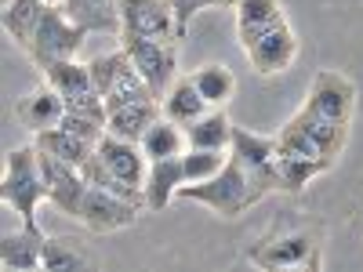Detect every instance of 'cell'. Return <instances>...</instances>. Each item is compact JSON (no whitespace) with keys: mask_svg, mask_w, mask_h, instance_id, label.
<instances>
[{"mask_svg":"<svg viewBox=\"0 0 363 272\" xmlns=\"http://www.w3.org/2000/svg\"><path fill=\"white\" fill-rule=\"evenodd\" d=\"M178 196L182 200H193V203H203L207 210H215L218 218H229V222L265 200V193L255 186V178L244 171V164H240L233 153H229V164L215 178H207V181H186Z\"/></svg>","mask_w":363,"mask_h":272,"instance_id":"6da1fadb","label":"cell"},{"mask_svg":"<svg viewBox=\"0 0 363 272\" xmlns=\"http://www.w3.org/2000/svg\"><path fill=\"white\" fill-rule=\"evenodd\" d=\"M0 196L4 203L22 218L26 229H40L37 210L48 200V186H44V171H40V153L37 145H15L4 157V178H0Z\"/></svg>","mask_w":363,"mask_h":272,"instance_id":"7a4b0ae2","label":"cell"},{"mask_svg":"<svg viewBox=\"0 0 363 272\" xmlns=\"http://www.w3.org/2000/svg\"><path fill=\"white\" fill-rule=\"evenodd\" d=\"M91 69V80H95V87L102 91V98H106V109H120V106H135V102H153V87H149L142 80V73L135 69L131 62V55L124 47H116V51H106V55H95L87 62ZM160 102V98H157Z\"/></svg>","mask_w":363,"mask_h":272,"instance_id":"3957f363","label":"cell"},{"mask_svg":"<svg viewBox=\"0 0 363 272\" xmlns=\"http://www.w3.org/2000/svg\"><path fill=\"white\" fill-rule=\"evenodd\" d=\"M87 40V29L62 8V4H48L44 8V18L33 33V44L26 47L29 62H33L40 73L51 66V62H62V58H77L80 47Z\"/></svg>","mask_w":363,"mask_h":272,"instance_id":"277c9868","label":"cell"},{"mask_svg":"<svg viewBox=\"0 0 363 272\" xmlns=\"http://www.w3.org/2000/svg\"><path fill=\"white\" fill-rule=\"evenodd\" d=\"M320 239L309 229H291L284 236L262 239V244L247 254L251 265L258 268H323V254H320Z\"/></svg>","mask_w":363,"mask_h":272,"instance_id":"5b68a950","label":"cell"},{"mask_svg":"<svg viewBox=\"0 0 363 272\" xmlns=\"http://www.w3.org/2000/svg\"><path fill=\"white\" fill-rule=\"evenodd\" d=\"M44 80L66 98V109L87 113V116H99V120H109L106 98H102V91L95 87V80H91L87 62H77V58L51 62V66L44 69Z\"/></svg>","mask_w":363,"mask_h":272,"instance_id":"8992f818","label":"cell"},{"mask_svg":"<svg viewBox=\"0 0 363 272\" xmlns=\"http://www.w3.org/2000/svg\"><path fill=\"white\" fill-rule=\"evenodd\" d=\"M120 47L131 55L142 80L153 87V95L164 98L167 87L178 76V40H157V37H120Z\"/></svg>","mask_w":363,"mask_h":272,"instance_id":"52a82bcc","label":"cell"},{"mask_svg":"<svg viewBox=\"0 0 363 272\" xmlns=\"http://www.w3.org/2000/svg\"><path fill=\"white\" fill-rule=\"evenodd\" d=\"M229 153L244 164V171L255 178V186L265 196L280 193V186H277V157H280L277 135H258V131H247V128H233Z\"/></svg>","mask_w":363,"mask_h":272,"instance_id":"ba28073f","label":"cell"},{"mask_svg":"<svg viewBox=\"0 0 363 272\" xmlns=\"http://www.w3.org/2000/svg\"><path fill=\"white\" fill-rule=\"evenodd\" d=\"M316 116H327L335 124H352V113H356V84L338 73V69H320L309 84V95H306V106Z\"/></svg>","mask_w":363,"mask_h":272,"instance_id":"9c48e42d","label":"cell"},{"mask_svg":"<svg viewBox=\"0 0 363 272\" xmlns=\"http://www.w3.org/2000/svg\"><path fill=\"white\" fill-rule=\"evenodd\" d=\"M138 210H142V207L131 203V200H124V196H116V193H109V189H99V186H87L77 222H80L87 232L106 236V232H120V229L135 225V222H138Z\"/></svg>","mask_w":363,"mask_h":272,"instance_id":"30bf717a","label":"cell"},{"mask_svg":"<svg viewBox=\"0 0 363 272\" xmlns=\"http://www.w3.org/2000/svg\"><path fill=\"white\" fill-rule=\"evenodd\" d=\"M120 37L182 40L171 0H120Z\"/></svg>","mask_w":363,"mask_h":272,"instance_id":"8fae6325","label":"cell"},{"mask_svg":"<svg viewBox=\"0 0 363 272\" xmlns=\"http://www.w3.org/2000/svg\"><path fill=\"white\" fill-rule=\"evenodd\" d=\"M247 62L258 76H277V73H287L298 58V33L291 18H284L280 26H272L269 33H262L258 40H251L244 47Z\"/></svg>","mask_w":363,"mask_h":272,"instance_id":"7c38bea8","label":"cell"},{"mask_svg":"<svg viewBox=\"0 0 363 272\" xmlns=\"http://www.w3.org/2000/svg\"><path fill=\"white\" fill-rule=\"evenodd\" d=\"M40 153V149H37ZM40 171H44V186H48V200L55 210L77 218L80 215V203H84V193H87V181L80 174V167L58 160L51 153H40Z\"/></svg>","mask_w":363,"mask_h":272,"instance_id":"4fadbf2b","label":"cell"},{"mask_svg":"<svg viewBox=\"0 0 363 272\" xmlns=\"http://www.w3.org/2000/svg\"><path fill=\"white\" fill-rule=\"evenodd\" d=\"M95 153L102 157V164L109 167V174L124 186L138 189L145 186V174H149V157L142 153L138 142H128V138H116V135H102V142L95 145Z\"/></svg>","mask_w":363,"mask_h":272,"instance_id":"5bb4252c","label":"cell"},{"mask_svg":"<svg viewBox=\"0 0 363 272\" xmlns=\"http://www.w3.org/2000/svg\"><path fill=\"white\" fill-rule=\"evenodd\" d=\"M15 113H18L22 128H26L29 135H40V131H51V128L62 124V116H66V98L44 80V84H37L33 91H26V95L18 98Z\"/></svg>","mask_w":363,"mask_h":272,"instance_id":"9a60e30c","label":"cell"},{"mask_svg":"<svg viewBox=\"0 0 363 272\" xmlns=\"http://www.w3.org/2000/svg\"><path fill=\"white\" fill-rule=\"evenodd\" d=\"M182 186H186V171H182V157H167V160H149V174L142 186V200L149 215H160L171 207V200H178Z\"/></svg>","mask_w":363,"mask_h":272,"instance_id":"2e32d148","label":"cell"},{"mask_svg":"<svg viewBox=\"0 0 363 272\" xmlns=\"http://www.w3.org/2000/svg\"><path fill=\"white\" fill-rule=\"evenodd\" d=\"M44 229H18V232H4L0 239V265L11 272H37L44 268Z\"/></svg>","mask_w":363,"mask_h":272,"instance_id":"e0dca14e","label":"cell"},{"mask_svg":"<svg viewBox=\"0 0 363 272\" xmlns=\"http://www.w3.org/2000/svg\"><path fill=\"white\" fill-rule=\"evenodd\" d=\"M287 18L280 0H236V40L240 47H247L262 33H269L272 26H280Z\"/></svg>","mask_w":363,"mask_h":272,"instance_id":"ac0fdd59","label":"cell"},{"mask_svg":"<svg viewBox=\"0 0 363 272\" xmlns=\"http://www.w3.org/2000/svg\"><path fill=\"white\" fill-rule=\"evenodd\" d=\"M211 106H207V98L196 91V84H193V76H174V84L167 87V95L160 98V113L167 116V120H174V124H193L196 116H203Z\"/></svg>","mask_w":363,"mask_h":272,"instance_id":"d6986e66","label":"cell"},{"mask_svg":"<svg viewBox=\"0 0 363 272\" xmlns=\"http://www.w3.org/2000/svg\"><path fill=\"white\" fill-rule=\"evenodd\" d=\"M233 128L236 124L229 120L225 109H207L193 124H186V142H189V149H229Z\"/></svg>","mask_w":363,"mask_h":272,"instance_id":"ffe728a7","label":"cell"},{"mask_svg":"<svg viewBox=\"0 0 363 272\" xmlns=\"http://www.w3.org/2000/svg\"><path fill=\"white\" fill-rule=\"evenodd\" d=\"M160 116V102H135V106H120L109 113L106 120V131L116 138H128V142H142V135L157 124Z\"/></svg>","mask_w":363,"mask_h":272,"instance_id":"44dd1931","label":"cell"},{"mask_svg":"<svg viewBox=\"0 0 363 272\" xmlns=\"http://www.w3.org/2000/svg\"><path fill=\"white\" fill-rule=\"evenodd\" d=\"M138 145H142V153H145L149 160L182 157V153L189 149V142H186V128L174 124V120H167L164 113L157 116V124L142 135V142H138Z\"/></svg>","mask_w":363,"mask_h":272,"instance_id":"7402d4cb","label":"cell"},{"mask_svg":"<svg viewBox=\"0 0 363 272\" xmlns=\"http://www.w3.org/2000/svg\"><path fill=\"white\" fill-rule=\"evenodd\" d=\"M44 0H11L8 8H0V18H4V33L26 51L33 44V33L44 18Z\"/></svg>","mask_w":363,"mask_h":272,"instance_id":"603a6c76","label":"cell"},{"mask_svg":"<svg viewBox=\"0 0 363 272\" xmlns=\"http://www.w3.org/2000/svg\"><path fill=\"white\" fill-rule=\"evenodd\" d=\"M62 8L87 33H120V0H66Z\"/></svg>","mask_w":363,"mask_h":272,"instance_id":"cb8c5ba5","label":"cell"},{"mask_svg":"<svg viewBox=\"0 0 363 272\" xmlns=\"http://www.w3.org/2000/svg\"><path fill=\"white\" fill-rule=\"evenodd\" d=\"M33 145L40 149V153H51V157L66 160L73 167H84V160L95 153V142H87V138H80V135H73L66 128H51V131L33 135Z\"/></svg>","mask_w":363,"mask_h":272,"instance_id":"d4e9b609","label":"cell"},{"mask_svg":"<svg viewBox=\"0 0 363 272\" xmlns=\"http://www.w3.org/2000/svg\"><path fill=\"white\" fill-rule=\"evenodd\" d=\"M193 84H196L200 95L207 98L211 109H225V106L233 102V95H236V76H233V69L222 66V62L200 66V69L193 73Z\"/></svg>","mask_w":363,"mask_h":272,"instance_id":"484cf974","label":"cell"},{"mask_svg":"<svg viewBox=\"0 0 363 272\" xmlns=\"http://www.w3.org/2000/svg\"><path fill=\"white\" fill-rule=\"evenodd\" d=\"M291 120H298V124L316 138V145L323 149L327 160H338V157H342V149H345V142H349V128H345V124H335V120L316 116V113H309V109H298Z\"/></svg>","mask_w":363,"mask_h":272,"instance_id":"4316f807","label":"cell"},{"mask_svg":"<svg viewBox=\"0 0 363 272\" xmlns=\"http://www.w3.org/2000/svg\"><path fill=\"white\" fill-rule=\"evenodd\" d=\"M323 171H330L327 160H301V157L280 153L277 157V186H280V193H301Z\"/></svg>","mask_w":363,"mask_h":272,"instance_id":"83f0119b","label":"cell"},{"mask_svg":"<svg viewBox=\"0 0 363 272\" xmlns=\"http://www.w3.org/2000/svg\"><path fill=\"white\" fill-rule=\"evenodd\" d=\"M277 145H280V153L287 157H301V160H327L323 157V149L316 145V138L298 124V120H287L284 131H277ZM327 164H335V160H327Z\"/></svg>","mask_w":363,"mask_h":272,"instance_id":"f1b7e54d","label":"cell"},{"mask_svg":"<svg viewBox=\"0 0 363 272\" xmlns=\"http://www.w3.org/2000/svg\"><path fill=\"white\" fill-rule=\"evenodd\" d=\"M229 164V149H186L182 153V171L186 181H207Z\"/></svg>","mask_w":363,"mask_h":272,"instance_id":"f546056e","label":"cell"},{"mask_svg":"<svg viewBox=\"0 0 363 272\" xmlns=\"http://www.w3.org/2000/svg\"><path fill=\"white\" fill-rule=\"evenodd\" d=\"M91 261L73 251L69 244H62V239H55V236H44V268L48 272H73V268H87Z\"/></svg>","mask_w":363,"mask_h":272,"instance_id":"4dcf8cb0","label":"cell"},{"mask_svg":"<svg viewBox=\"0 0 363 272\" xmlns=\"http://www.w3.org/2000/svg\"><path fill=\"white\" fill-rule=\"evenodd\" d=\"M174 8V22H178V37L189 33V22L200 15V11H211V8H236V0H171Z\"/></svg>","mask_w":363,"mask_h":272,"instance_id":"1f68e13d","label":"cell"},{"mask_svg":"<svg viewBox=\"0 0 363 272\" xmlns=\"http://www.w3.org/2000/svg\"><path fill=\"white\" fill-rule=\"evenodd\" d=\"M44 4H66V0H44Z\"/></svg>","mask_w":363,"mask_h":272,"instance_id":"d6a6232c","label":"cell"}]
</instances>
